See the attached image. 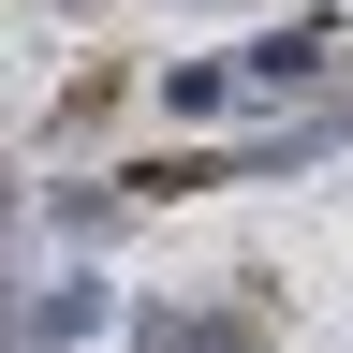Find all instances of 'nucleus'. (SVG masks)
<instances>
[{
	"instance_id": "obj_1",
	"label": "nucleus",
	"mask_w": 353,
	"mask_h": 353,
	"mask_svg": "<svg viewBox=\"0 0 353 353\" xmlns=\"http://www.w3.org/2000/svg\"><path fill=\"white\" fill-rule=\"evenodd\" d=\"M132 353H250V309H132Z\"/></svg>"
},
{
	"instance_id": "obj_3",
	"label": "nucleus",
	"mask_w": 353,
	"mask_h": 353,
	"mask_svg": "<svg viewBox=\"0 0 353 353\" xmlns=\"http://www.w3.org/2000/svg\"><path fill=\"white\" fill-rule=\"evenodd\" d=\"M88 324H103L88 280H44V294H30V353H59V339H88Z\"/></svg>"
},
{
	"instance_id": "obj_2",
	"label": "nucleus",
	"mask_w": 353,
	"mask_h": 353,
	"mask_svg": "<svg viewBox=\"0 0 353 353\" xmlns=\"http://www.w3.org/2000/svg\"><path fill=\"white\" fill-rule=\"evenodd\" d=\"M324 74V30H280V44H236V88L250 103H280V88H309Z\"/></svg>"
}]
</instances>
